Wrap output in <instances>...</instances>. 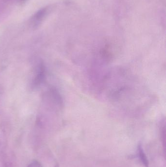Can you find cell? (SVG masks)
<instances>
[{"mask_svg":"<svg viewBox=\"0 0 166 167\" xmlns=\"http://www.w3.org/2000/svg\"><path fill=\"white\" fill-rule=\"evenodd\" d=\"M53 8L54 7H53L52 5L47 6L35 13V14L30 19V23L32 26L34 28H37L40 25L43 21L51 12Z\"/></svg>","mask_w":166,"mask_h":167,"instance_id":"obj_1","label":"cell"},{"mask_svg":"<svg viewBox=\"0 0 166 167\" xmlns=\"http://www.w3.org/2000/svg\"><path fill=\"white\" fill-rule=\"evenodd\" d=\"M139 155L140 157V159L141 161L142 162L143 164L146 166V167H149V162L147 158L146 157V155L144 152L142 147L141 146H139L138 147Z\"/></svg>","mask_w":166,"mask_h":167,"instance_id":"obj_2","label":"cell"},{"mask_svg":"<svg viewBox=\"0 0 166 167\" xmlns=\"http://www.w3.org/2000/svg\"><path fill=\"white\" fill-rule=\"evenodd\" d=\"M28 167H42V166L39 162H37V161H34Z\"/></svg>","mask_w":166,"mask_h":167,"instance_id":"obj_3","label":"cell"}]
</instances>
